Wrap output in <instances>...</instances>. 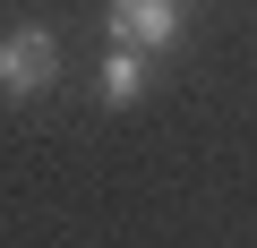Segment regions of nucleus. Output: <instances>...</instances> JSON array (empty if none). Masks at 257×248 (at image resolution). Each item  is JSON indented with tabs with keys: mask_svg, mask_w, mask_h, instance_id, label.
I'll return each mask as SVG.
<instances>
[{
	"mask_svg": "<svg viewBox=\"0 0 257 248\" xmlns=\"http://www.w3.org/2000/svg\"><path fill=\"white\" fill-rule=\"evenodd\" d=\"M52 77H60L52 26H0V94H9V103H35Z\"/></svg>",
	"mask_w": 257,
	"mask_h": 248,
	"instance_id": "1",
	"label": "nucleus"
},
{
	"mask_svg": "<svg viewBox=\"0 0 257 248\" xmlns=\"http://www.w3.org/2000/svg\"><path fill=\"white\" fill-rule=\"evenodd\" d=\"M111 43L120 52H163L180 26H189V0H111Z\"/></svg>",
	"mask_w": 257,
	"mask_h": 248,
	"instance_id": "2",
	"label": "nucleus"
},
{
	"mask_svg": "<svg viewBox=\"0 0 257 248\" xmlns=\"http://www.w3.org/2000/svg\"><path fill=\"white\" fill-rule=\"evenodd\" d=\"M146 94V52H103V103H138Z\"/></svg>",
	"mask_w": 257,
	"mask_h": 248,
	"instance_id": "3",
	"label": "nucleus"
}]
</instances>
